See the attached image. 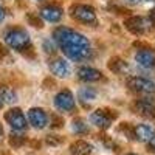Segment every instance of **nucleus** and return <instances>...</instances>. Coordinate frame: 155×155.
<instances>
[{
	"label": "nucleus",
	"instance_id": "obj_2",
	"mask_svg": "<svg viewBox=\"0 0 155 155\" xmlns=\"http://www.w3.org/2000/svg\"><path fill=\"white\" fill-rule=\"evenodd\" d=\"M5 42L8 44V47L14 48L17 51H23V53H25V50L31 48L30 34L25 31L23 28H19V27L9 28L5 33Z\"/></svg>",
	"mask_w": 155,
	"mask_h": 155
},
{
	"label": "nucleus",
	"instance_id": "obj_11",
	"mask_svg": "<svg viewBox=\"0 0 155 155\" xmlns=\"http://www.w3.org/2000/svg\"><path fill=\"white\" fill-rule=\"evenodd\" d=\"M28 120L33 127L36 129H44L48 124V115L39 107H33L28 110Z\"/></svg>",
	"mask_w": 155,
	"mask_h": 155
},
{
	"label": "nucleus",
	"instance_id": "obj_12",
	"mask_svg": "<svg viewBox=\"0 0 155 155\" xmlns=\"http://www.w3.org/2000/svg\"><path fill=\"white\" fill-rule=\"evenodd\" d=\"M48 67L50 70L53 71V74L59 76V78H67L70 74V65L65 59L62 58H54L48 62Z\"/></svg>",
	"mask_w": 155,
	"mask_h": 155
},
{
	"label": "nucleus",
	"instance_id": "obj_23",
	"mask_svg": "<svg viewBox=\"0 0 155 155\" xmlns=\"http://www.w3.org/2000/svg\"><path fill=\"white\" fill-rule=\"evenodd\" d=\"M62 138L61 137H58V135H48L47 137V143L50 144V146H58V144H61L62 143Z\"/></svg>",
	"mask_w": 155,
	"mask_h": 155
},
{
	"label": "nucleus",
	"instance_id": "obj_10",
	"mask_svg": "<svg viewBox=\"0 0 155 155\" xmlns=\"http://www.w3.org/2000/svg\"><path fill=\"white\" fill-rule=\"evenodd\" d=\"M135 61L143 68H153L155 67V53L150 48H141L137 51Z\"/></svg>",
	"mask_w": 155,
	"mask_h": 155
},
{
	"label": "nucleus",
	"instance_id": "obj_17",
	"mask_svg": "<svg viewBox=\"0 0 155 155\" xmlns=\"http://www.w3.org/2000/svg\"><path fill=\"white\" fill-rule=\"evenodd\" d=\"M17 101V93L16 90H12L8 85H0V102H8V104H12V102Z\"/></svg>",
	"mask_w": 155,
	"mask_h": 155
},
{
	"label": "nucleus",
	"instance_id": "obj_33",
	"mask_svg": "<svg viewBox=\"0 0 155 155\" xmlns=\"http://www.w3.org/2000/svg\"><path fill=\"white\" fill-rule=\"evenodd\" d=\"M0 109H2V102H0Z\"/></svg>",
	"mask_w": 155,
	"mask_h": 155
},
{
	"label": "nucleus",
	"instance_id": "obj_29",
	"mask_svg": "<svg viewBox=\"0 0 155 155\" xmlns=\"http://www.w3.org/2000/svg\"><path fill=\"white\" fill-rule=\"evenodd\" d=\"M129 3H141V2H149V0H126Z\"/></svg>",
	"mask_w": 155,
	"mask_h": 155
},
{
	"label": "nucleus",
	"instance_id": "obj_6",
	"mask_svg": "<svg viewBox=\"0 0 155 155\" xmlns=\"http://www.w3.org/2000/svg\"><path fill=\"white\" fill-rule=\"evenodd\" d=\"M127 85L130 87V90L137 93H143V95H152L155 92V84L147 79V78H141V76H135V78H130L127 81Z\"/></svg>",
	"mask_w": 155,
	"mask_h": 155
},
{
	"label": "nucleus",
	"instance_id": "obj_8",
	"mask_svg": "<svg viewBox=\"0 0 155 155\" xmlns=\"http://www.w3.org/2000/svg\"><path fill=\"white\" fill-rule=\"evenodd\" d=\"M5 120L8 121V124L14 129L16 132H22L27 129V120H25V115L22 113L20 109L14 107L5 113Z\"/></svg>",
	"mask_w": 155,
	"mask_h": 155
},
{
	"label": "nucleus",
	"instance_id": "obj_18",
	"mask_svg": "<svg viewBox=\"0 0 155 155\" xmlns=\"http://www.w3.org/2000/svg\"><path fill=\"white\" fill-rule=\"evenodd\" d=\"M107 67H109V70H112L113 73H124L127 68H129V65H127V62L124 61V59H121V58H118V56H115V58H112L110 61H109V64H107Z\"/></svg>",
	"mask_w": 155,
	"mask_h": 155
},
{
	"label": "nucleus",
	"instance_id": "obj_5",
	"mask_svg": "<svg viewBox=\"0 0 155 155\" xmlns=\"http://www.w3.org/2000/svg\"><path fill=\"white\" fill-rule=\"evenodd\" d=\"M116 112L113 110H109V109H98L92 113V116H90V120H92V123L99 127V129H107L110 127L112 121L116 120Z\"/></svg>",
	"mask_w": 155,
	"mask_h": 155
},
{
	"label": "nucleus",
	"instance_id": "obj_15",
	"mask_svg": "<svg viewBox=\"0 0 155 155\" xmlns=\"http://www.w3.org/2000/svg\"><path fill=\"white\" fill-rule=\"evenodd\" d=\"M134 135L135 138H138L140 141H144V143H147V141L155 135V129L150 126V124H140L134 129Z\"/></svg>",
	"mask_w": 155,
	"mask_h": 155
},
{
	"label": "nucleus",
	"instance_id": "obj_16",
	"mask_svg": "<svg viewBox=\"0 0 155 155\" xmlns=\"http://www.w3.org/2000/svg\"><path fill=\"white\" fill-rule=\"evenodd\" d=\"M70 150L73 155H92L93 152V146L87 143L84 140H78L74 143L70 144Z\"/></svg>",
	"mask_w": 155,
	"mask_h": 155
},
{
	"label": "nucleus",
	"instance_id": "obj_7",
	"mask_svg": "<svg viewBox=\"0 0 155 155\" xmlns=\"http://www.w3.org/2000/svg\"><path fill=\"white\" fill-rule=\"evenodd\" d=\"M54 106L61 110V112H73L76 109V102H74V96L70 90L64 88L54 96Z\"/></svg>",
	"mask_w": 155,
	"mask_h": 155
},
{
	"label": "nucleus",
	"instance_id": "obj_24",
	"mask_svg": "<svg viewBox=\"0 0 155 155\" xmlns=\"http://www.w3.org/2000/svg\"><path fill=\"white\" fill-rule=\"evenodd\" d=\"M51 118H53V124H51L53 127H61V126H64V120H62V118H59L58 115H53Z\"/></svg>",
	"mask_w": 155,
	"mask_h": 155
},
{
	"label": "nucleus",
	"instance_id": "obj_31",
	"mask_svg": "<svg viewBox=\"0 0 155 155\" xmlns=\"http://www.w3.org/2000/svg\"><path fill=\"white\" fill-rule=\"evenodd\" d=\"M2 138H3V127L0 126V140H2Z\"/></svg>",
	"mask_w": 155,
	"mask_h": 155
},
{
	"label": "nucleus",
	"instance_id": "obj_25",
	"mask_svg": "<svg viewBox=\"0 0 155 155\" xmlns=\"http://www.w3.org/2000/svg\"><path fill=\"white\" fill-rule=\"evenodd\" d=\"M44 48H45L47 53H54V45L51 44L50 41H45V42H44Z\"/></svg>",
	"mask_w": 155,
	"mask_h": 155
},
{
	"label": "nucleus",
	"instance_id": "obj_9",
	"mask_svg": "<svg viewBox=\"0 0 155 155\" xmlns=\"http://www.w3.org/2000/svg\"><path fill=\"white\" fill-rule=\"evenodd\" d=\"M132 107L141 116H146V118H155V104H153V101L149 99V98L137 99Z\"/></svg>",
	"mask_w": 155,
	"mask_h": 155
},
{
	"label": "nucleus",
	"instance_id": "obj_14",
	"mask_svg": "<svg viewBox=\"0 0 155 155\" xmlns=\"http://www.w3.org/2000/svg\"><path fill=\"white\" fill-rule=\"evenodd\" d=\"M78 78L85 82H95V81L102 79V73L93 67H81L78 70Z\"/></svg>",
	"mask_w": 155,
	"mask_h": 155
},
{
	"label": "nucleus",
	"instance_id": "obj_30",
	"mask_svg": "<svg viewBox=\"0 0 155 155\" xmlns=\"http://www.w3.org/2000/svg\"><path fill=\"white\" fill-rule=\"evenodd\" d=\"M5 14H6L5 9H3V8H0V22H2V20L5 19Z\"/></svg>",
	"mask_w": 155,
	"mask_h": 155
},
{
	"label": "nucleus",
	"instance_id": "obj_27",
	"mask_svg": "<svg viewBox=\"0 0 155 155\" xmlns=\"http://www.w3.org/2000/svg\"><path fill=\"white\" fill-rule=\"evenodd\" d=\"M6 54H8V50H6V48L2 45V44H0V59H2V58H5Z\"/></svg>",
	"mask_w": 155,
	"mask_h": 155
},
{
	"label": "nucleus",
	"instance_id": "obj_1",
	"mask_svg": "<svg viewBox=\"0 0 155 155\" xmlns=\"http://www.w3.org/2000/svg\"><path fill=\"white\" fill-rule=\"evenodd\" d=\"M53 37L64 50V54L71 61H84L92 54L88 39L74 30L59 27L53 31Z\"/></svg>",
	"mask_w": 155,
	"mask_h": 155
},
{
	"label": "nucleus",
	"instance_id": "obj_20",
	"mask_svg": "<svg viewBox=\"0 0 155 155\" xmlns=\"http://www.w3.org/2000/svg\"><path fill=\"white\" fill-rule=\"evenodd\" d=\"M71 127H73V132H76V134H85V132H88V127H87V124H85V121L82 118H74Z\"/></svg>",
	"mask_w": 155,
	"mask_h": 155
},
{
	"label": "nucleus",
	"instance_id": "obj_26",
	"mask_svg": "<svg viewBox=\"0 0 155 155\" xmlns=\"http://www.w3.org/2000/svg\"><path fill=\"white\" fill-rule=\"evenodd\" d=\"M147 147H149L152 152H155V135H153V137L147 141Z\"/></svg>",
	"mask_w": 155,
	"mask_h": 155
},
{
	"label": "nucleus",
	"instance_id": "obj_19",
	"mask_svg": "<svg viewBox=\"0 0 155 155\" xmlns=\"http://www.w3.org/2000/svg\"><path fill=\"white\" fill-rule=\"evenodd\" d=\"M78 96H79V99H81L82 102H90V101H93V99L96 98V90L90 88V87H84V88L79 90Z\"/></svg>",
	"mask_w": 155,
	"mask_h": 155
},
{
	"label": "nucleus",
	"instance_id": "obj_4",
	"mask_svg": "<svg viewBox=\"0 0 155 155\" xmlns=\"http://www.w3.org/2000/svg\"><path fill=\"white\" fill-rule=\"evenodd\" d=\"M70 14L73 19L84 22V23H96V12L92 6L88 5H71L70 6Z\"/></svg>",
	"mask_w": 155,
	"mask_h": 155
},
{
	"label": "nucleus",
	"instance_id": "obj_22",
	"mask_svg": "<svg viewBox=\"0 0 155 155\" xmlns=\"http://www.w3.org/2000/svg\"><path fill=\"white\" fill-rule=\"evenodd\" d=\"M23 141H25V138H23L22 135H19V134H11V137H9V144L14 146V147L22 146Z\"/></svg>",
	"mask_w": 155,
	"mask_h": 155
},
{
	"label": "nucleus",
	"instance_id": "obj_13",
	"mask_svg": "<svg viewBox=\"0 0 155 155\" xmlns=\"http://www.w3.org/2000/svg\"><path fill=\"white\" fill-rule=\"evenodd\" d=\"M41 16L48 22H58L62 17V8L56 3H50L41 8Z\"/></svg>",
	"mask_w": 155,
	"mask_h": 155
},
{
	"label": "nucleus",
	"instance_id": "obj_3",
	"mask_svg": "<svg viewBox=\"0 0 155 155\" xmlns=\"http://www.w3.org/2000/svg\"><path fill=\"white\" fill-rule=\"evenodd\" d=\"M126 28L130 31L132 34H143L146 31H149L153 27V22L149 17H141V16H132L126 19L124 22Z\"/></svg>",
	"mask_w": 155,
	"mask_h": 155
},
{
	"label": "nucleus",
	"instance_id": "obj_32",
	"mask_svg": "<svg viewBox=\"0 0 155 155\" xmlns=\"http://www.w3.org/2000/svg\"><path fill=\"white\" fill-rule=\"evenodd\" d=\"M129 155H137V153H129Z\"/></svg>",
	"mask_w": 155,
	"mask_h": 155
},
{
	"label": "nucleus",
	"instance_id": "obj_28",
	"mask_svg": "<svg viewBox=\"0 0 155 155\" xmlns=\"http://www.w3.org/2000/svg\"><path fill=\"white\" fill-rule=\"evenodd\" d=\"M149 19H150V20H152V22L155 23V8H153V9L150 11V14H149Z\"/></svg>",
	"mask_w": 155,
	"mask_h": 155
},
{
	"label": "nucleus",
	"instance_id": "obj_21",
	"mask_svg": "<svg viewBox=\"0 0 155 155\" xmlns=\"http://www.w3.org/2000/svg\"><path fill=\"white\" fill-rule=\"evenodd\" d=\"M27 19H28L30 25H33V27H36V28H42V27H44V23H42L41 17H39L36 12H28V14H27Z\"/></svg>",
	"mask_w": 155,
	"mask_h": 155
}]
</instances>
